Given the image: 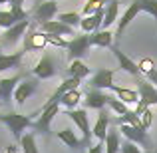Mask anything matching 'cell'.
I'll use <instances>...</instances> for the list:
<instances>
[{
	"mask_svg": "<svg viewBox=\"0 0 157 153\" xmlns=\"http://www.w3.org/2000/svg\"><path fill=\"white\" fill-rule=\"evenodd\" d=\"M0 121L4 125H8V129L12 131V137L18 139V141L22 139L24 131L28 127H32V123H34L28 115H22V113H0Z\"/></svg>",
	"mask_w": 157,
	"mask_h": 153,
	"instance_id": "6da1fadb",
	"label": "cell"
},
{
	"mask_svg": "<svg viewBox=\"0 0 157 153\" xmlns=\"http://www.w3.org/2000/svg\"><path fill=\"white\" fill-rule=\"evenodd\" d=\"M137 94H139V103L135 105V113L141 115L147 107L151 105H157V88L149 82H137Z\"/></svg>",
	"mask_w": 157,
	"mask_h": 153,
	"instance_id": "7a4b0ae2",
	"label": "cell"
},
{
	"mask_svg": "<svg viewBox=\"0 0 157 153\" xmlns=\"http://www.w3.org/2000/svg\"><path fill=\"white\" fill-rule=\"evenodd\" d=\"M60 109H62L60 103L42 105V109L38 111V119L32 123V129H34V133H42V135H46L48 131H50V123L54 121V117L60 113Z\"/></svg>",
	"mask_w": 157,
	"mask_h": 153,
	"instance_id": "3957f363",
	"label": "cell"
},
{
	"mask_svg": "<svg viewBox=\"0 0 157 153\" xmlns=\"http://www.w3.org/2000/svg\"><path fill=\"white\" fill-rule=\"evenodd\" d=\"M58 16V2L56 0H42L38 6L32 10V24L36 26H42V24L50 22Z\"/></svg>",
	"mask_w": 157,
	"mask_h": 153,
	"instance_id": "277c9868",
	"label": "cell"
},
{
	"mask_svg": "<svg viewBox=\"0 0 157 153\" xmlns=\"http://www.w3.org/2000/svg\"><path fill=\"white\" fill-rule=\"evenodd\" d=\"M119 133L127 139V141L135 143L139 147H145V149H153V143H151L149 135H147L145 127H135V125H119Z\"/></svg>",
	"mask_w": 157,
	"mask_h": 153,
	"instance_id": "5b68a950",
	"label": "cell"
},
{
	"mask_svg": "<svg viewBox=\"0 0 157 153\" xmlns=\"http://www.w3.org/2000/svg\"><path fill=\"white\" fill-rule=\"evenodd\" d=\"M22 42H24V46H22V50H24V52L44 50V48L48 46L46 34H44L42 30H38V28H36V24H32V22H30V28H28V32L24 34Z\"/></svg>",
	"mask_w": 157,
	"mask_h": 153,
	"instance_id": "8992f818",
	"label": "cell"
},
{
	"mask_svg": "<svg viewBox=\"0 0 157 153\" xmlns=\"http://www.w3.org/2000/svg\"><path fill=\"white\" fill-rule=\"evenodd\" d=\"M90 46H92V40H90V34H80L74 36L72 40H68V56L72 60H84L90 52Z\"/></svg>",
	"mask_w": 157,
	"mask_h": 153,
	"instance_id": "52a82bcc",
	"label": "cell"
},
{
	"mask_svg": "<svg viewBox=\"0 0 157 153\" xmlns=\"http://www.w3.org/2000/svg\"><path fill=\"white\" fill-rule=\"evenodd\" d=\"M28 28H30V20H22V22L14 24L12 28L4 30L2 38H0V46H4V48H14L16 44H18V40L24 38V34L28 32Z\"/></svg>",
	"mask_w": 157,
	"mask_h": 153,
	"instance_id": "ba28073f",
	"label": "cell"
},
{
	"mask_svg": "<svg viewBox=\"0 0 157 153\" xmlns=\"http://www.w3.org/2000/svg\"><path fill=\"white\" fill-rule=\"evenodd\" d=\"M66 115H68V117L78 125V129L82 131V139H84V143L90 145V141H92V125H90V119H88V111H86V109H78V107H76V109H68Z\"/></svg>",
	"mask_w": 157,
	"mask_h": 153,
	"instance_id": "9c48e42d",
	"label": "cell"
},
{
	"mask_svg": "<svg viewBox=\"0 0 157 153\" xmlns=\"http://www.w3.org/2000/svg\"><path fill=\"white\" fill-rule=\"evenodd\" d=\"M139 12H141V0H133V2L129 4V8H127V10L121 14L119 22H117V30H115V34H113L115 42H119V40H121L123 32L127 30V26H129V24L135 20V16H137Z\"/></svg>",
	"mask_w": 157,
	"mask_h": 153,
	"instance_id": "30bf717a",
	"label": "cell"
},
{
	"mask_svg": "<svg viewBox=\"0 0 157 153\" xmlns=\"http://www.w3.org/2000/svg\"><path fill=\"white\" fill-rule=\"evenodd\" d=\"M115 70L111 68H98V72L90 78V88L92 90H111L113 88Z\"/></svg>",
	"mask_w": 157,
	"mask_h": 153,
	"instance_id": "8fae6325",
	"label": "cell"
},
{
	"mask_svg": "<svg viewBox=\"0 0 157 153\" xmlns=\"http://www.w3.org/2000/svg\"><path fill=\"white\" fill-rule=\"evenodd\" d=\"M56 62H54V58L50 54H44L42 58H40V62L36 64V68L32 70V74L36 76V80H50V78L56 76Z\"/></svg>",
	"mask_w": 157,
	"mask_h": 153,
	"instance_id": "7c38bea8",
	"label": "cell"
},
{
	"mask_svg": "<svg viewBox=\"0 0 157 153\" xmlns=\"http://www.w3.org/2000/svg\"><path fill=\"white\" fill-rule=\"evenodd\" d=\"M38 90V80H32V78H28V80L20 82L18 88L14 90V103L18 107H22L24 103H26V100L30 96H34V92Z\"/></svg>",
	"mask_w": 157,
	"mask_h": 153,
	"instance_id": "4fadbf2b",
	"label": "cell"
},
{
	"mask_svg": "<svg viewBox=\"0 0 157 153\" xmlns=\"http://www.w3.org/2000/svg\"><path fill=\"white\" fill-rule=\"evenodd\" d=\"M109 127H111V115H109V111L104 107V109H100L96 125L92 127V135L98 139V143L105 141V135H107V131H109Z\"/></svg>",
	"mask_w": 157,
	"mask_h": 153,
	"instance_id": "5bb4252c",
	"label": "cell"
},
{
	"mask_svg": "<svg viewBox=\"0 0 157 153\" xmlns=\"http://www.w3.org/2000/svg\"><path fill=\"white\" fill-rule=\"evenodd\" d=\"M111 96H107L104 90H90L88 94H86V100H84V105L88 107V109H104V107L109 103Z\"/></svg>",
	"mask_w": 157,
	"mask_h": 153,
	"instance_id": "9a60e30c",
	"label": "cell"
},
{
	"mask_svg": "<svg viewBox=\"0 0 157 153\" xmlns=\"http://www.w3.org/2000/svg\"><path fill=\"white\" fill-rule=\"evenodd\" d=\"M22 80L20 76H12V78H2L0 80V94H2V101L6 105H10L14 100V90L18 88V82Z\"/></svg>",
	"mask_w": 157,
	"mask_h": 153,
	"instance_id": "2e32d148",
	"label": "cell"
},
{
	"mask_svg": "<svg viewBox=\"0 0 157 153\" xmlns=\"http://www.w3.org/2000/svg\"><path fill=\"white\" fill-rule=\"evenodd\" d=\"M104 14H105V8H101L100 12H96V14L92 16H84L82 18V30H84V34H94V32L100 30V26L104 24Z\"/></svg>",
	"mask_w": 157,
	"mask_h": 153,
	"instance_id": "e0dca14e",
	"label": "cell"
},
{
	"mask_svg": "<svg viewBox=\"0 0 157 153\" xmlns=\"http://www.w3.org/2000/svg\"><path fill=\"white\" fill-rule=\"evenodd\" d=\"M113 56L117 58V64H119V70H123V72H127V74H131V76H137V74H141L139 72V66L135 64L133 60H131L129 56H125L121 50H119L117 46H113Z\"/></svg>",
	"mask_w": 157,
	"mask_h": 153,
	"instance_id": "ac0fdd59",
	"label": "cell"
},
{
	"mask_svg": "<svg viewBox=\"0 0 157 153\" xmlns=\"http://www.w3.org/2000/svg\"><path fill=\"white\" fill-rule=\"evenodd\" d=\"M40 30L46 32V34H56V36H74V28L66 26L64 22H60V20H50V22L42 24L40 26Z\"/></svg>",
	"mask_w": 157,
	"mask_h": 153,
	"instance_id": "d6986e66",
	"label": "cell"
},
{
	"mask_svg": "<svg viewBox=\"0 0 157 153\" xmlns=\"http://www.w3.org/2000/svg\"><path fill=\"white\" fill-rule=\"evenodd\" d=\"M104 145H105V153H121V133H119V127H109Z\"/></svg>",
	"mask_w": 157,
	"mask_h": 153,
	"instance_id": "ffe728a7",
	"label": "cell"
},
{
	"mask_svg": "<svg viewBox=\"0 0 157 153\" xmlns=\"http://www.w3.org/2000/svg\"><path fill=\"white\" fill-rule=\"evenodd\" d=\"M109 92H113L115 96H117V100H121L125 105H137V103H139V94H137V90L117 88V86H113Z\"/></svg>",
	"mask_w": 157,
	"mask_h": 153,
	"instance_id": "44dd1931",
	"label": "cell"
},
{
	"mask_svg": "<svg viewBox=\"0 0 157 153\" xmlns=\"http://www.w3.org/2000/svg\"><path fill=\"white\" fill-rule=\"evenodd\" d=\"M56 135H58L60 141L66 143V147H70V149H74V151H78L82 147V143H84V139H80L72 129H68V127H66V129H60ZM84 145H86V143H84Z\"/></svg>",
	"mask_w": 157,
	"mask_h": 153,
	"instance_id": "7402d4cb",
	"label": "cell"
},
{
	"mask_svg": "<svg viewBox=\"0 0 157 153\" xmlns=\"http://www.w3.org/2000/svg\"><path fill=\"white\" fill-rule=\"evenodd\" d=\"M90 40H92V46H98V48H111L113 44V32L109 30H98L94 34H90Z\"/></svg>",
	"mask_w": 157,
	"mask_h": 153,
	"instance_id": "603a6c76",
	"label": "cell"
},
{
	"mask_svg": "<svg viewBox=\"0 0 157 153\" xmlns=\"http://www.w3.org/2000/svg\"><path fill=\"white\" fill-rule=\"evenodd\" d=\"M24 50L20 52H14V54H2L0 56V72H6V70H12V68H18L20 62L24 58Z\"/></svg>",
	"mask_w": 157,
	"mask_h": 153,
	"instance_id": "cb8c5ba5",
	"label": "cell"
},
{
	"mask_svg": "<svg viewBox=\"0 0 157 153\" xmlns=\"http://www.w3.org/2000/svg\"><path fill=\"white\" fill-rule=\"evenodd\" d=\"M82 100V92H80V88L78 90H72V92H66L64 96L60 98V107L64 111H68V109H76V105L80 103Z\"/></svg>",
	"mask_w": 157,
	"mask_h": 153,
	"instance_id": "d4e9b609",
	"label": "cell"
},
{
	"mask_svg": "<svg viewBox=\"0 0 157 153\" xmlns=\"http://www.w3.org/2000/svg\"><path fill=\"white\" fill-rule=\"evenodd\" d=\"M117 14H119V2H117V0L107 2L105 4V14H104V24H101V28H104V30H109V26L117 20Z\"/></svg>",
	"mask_w": 157,
	"mask_h": 153,
	"instance_id": "484cf974",
	"label": "cell"
},
{
	"mask_svg": "<svg viewBox=\"0 0 157 153\" xmlns=\"http://www.w3.org/2000/svg\"><path fill=\"white\" fill-rule=\"evenodd\" d=\"M68 72H70V76H72V78H80V80H84V78L90 76V72H92V70H90L82 60H72Z\"/></svg>",
	"mask_w": 157,
	"mask_h": 153,
	"instance_id": "4316f807",
	"label": "cell"
},
{
	"mask_svg": "<svg viewBox=\"0 0 157 153\" xmlns=\"http://www.w3.org/2000/svg\"><path fill=\"white\" fill-rule=\"evenodd\" d=\"M18 22H22V20L16 18V14L12 10H0V28L2 30H8V28H12Z\"/></svg>",
	"mask_w": 157,
	"mask_h": 153,
	"instance_id": "83f0119b",
	"label": "cell"
},
{
	"mask_svg": "<svg viewBox=\"0 0 157 153\" xmlns=\"http://www.w3.org/2000/svg\"><path fill=\"white\" fill-rule=\"evenodd\" d=\"M56 18L60 20V22H64L66 26H70V28H76V26L82 24V16L78 14V12H64V14H58Z\"/></svg>",
	"mask_w": 157,
	"mask_h": 153,
	"instance_id": "f1b7e54d",
	"label": "cell"
},
{
	"mask_svg": "<svg viewBox=\"0 0 157 153\" xmlns=\"http://www.w3.org/2000/svg\"><path fill=\"white\" fill-rule=\"evenodd\" d=\"M20 145H22L24 153H40L38 147H36V135L34 133H24L22 139H20Z\"/></svg>",
	"mask_w": 157,
	"mask_h": 153,
	"instance_id": "f546056e",
	"label": "cell"
},
{
	"mask_svg": "<svg viewBox=\"0 0 157 153\" xmlns=\"http://www.w3.org/2000/svg\"><path fill=\"white\" fill-rule=\"evenodd\" d=\"M104 0H88V2L84 4V8H82V14L84 16H92L96 14V12H100L101 8H104Z\"/></svg>",
	"mask_w": 157,
	"mask_h": 153,
	"instance_id": "4dcf8cb0",
	"label": "cell"
},
{
	"mask_svg": "<svg viewBox=\"0 0 157 153\" xmlns=\"http://www.w3.org/2000/svg\"><path fill=\"white\" fill-rule=\"evenodd\" d=\"M107 107H109L113 113H117V115H123L127 109H129V105H125L121 100H117V98H111L109 103H107Z\"/></svg>",
	"mask_w": 157,
	"mask_h": 153,
	"instance_id": "1f68e13d",
	"label": "cell"
},
{
	"mask_svg": "<svg viewBox=\"0 0 157 153\" xmlns=\"http://www.w3.org/2000/svg\"><path fill=\"white\" fill-rule=\"evenodd\" d=\"M141 12H147L157 22V0H141Z\"/></svg>",
	"mask_w": 157,
	"mask_h": 153,
	"instance_id": "d6a6232c",
	"label": "cell"
},
{
	"mask_svg": "<svg viewBox=\"0 0 157 153\" xmlns=\"http://www.w3.org/2000/svg\"><path fill=\"white\" fill-rule=\"evenodd\" d=\"M46 34V32H44ZM46 40L50 46H56V48H68V40L64 36H56V34H46Z\"/></svg>",
	"mask_w": 157,
	"mask_h": 153,
	"instance_id": "836d02e7",
	"label": "cell"
},
{
	"mask_svg": "<svg viewBox=\"0 0 157 153\" xmlns=\"http://www.w3.org/2000/svg\"><path fill=\"white\" fill-rule=\"evenodd\" d=\"M137 66H139V72L141 74H149L151 70H155V64L151 58H143L141 62H137Z\"/></svg>",
	"mask_w": 157,
	"mask_h": 153,
	"instance_id": "e575fe53",
	"label": "cell"
},
{
	"mask_svg": "<svg viewBox=\"0 0 157 153\" xmlns=\"http://www.w3.org/2000/svg\"><path fill=\"white\" fill-rule=\"evenodd\" d=\"M139 119H141V125L145 127V129H149V127H151V123H153V111H151L149 107H147V109L143 111L141 115H139Z\"/></svg>",
	"mask_w": 157,
	"mask_h": 153,
	"instance_id": "d590c367",
	"label": "cell"
},
{
	"mask_svg": "<svg viewBox=\"0 0 157 153\" xmlns=\"http://www.w3.org/2000/svg\"><path fill=\"white\" fill-rule=\"evenodd\" d=\"M121 153H141V149H139V145L125 139V143H121Z\"/></svg>",
	"mask_w": 157,
	"mask_h": 153,
	"instance_id": "8d00e7d4",
	"label": "cell"
},
{
	"mask_svg": "<svg viewBox=\"0 0 157 153\" xmlns=\"http://www.w3.org/2000/svg\"><path fill=\"white\" fill-rule=\"evenodd\" d=\"M145 78H147V82H149V84H153L155 88H157V68L151 70L149 74H145Z\"/></svg>",
	"mask_w": 157,
	"mask_h": 153,
	"instance_id": "74e56055",
	"label": "cell"
},
{
	"mask_svg": "<svg viewBox=\"0 0 157 153\" xmlns=\"http://www.w3.org/2000/svg\"><path fill=\"white\" fill-rule=\"evenodd\" d=\"M88 153H105V145L104 143H96V145H92L88 149Z\"/></svg>",
	"mask_w": 157,
	"mask_h": 153,
	"instance_id": "f35d334b",
	"label": "cell"
},
{
	"mask_svg": "<svg viewBox=\"0 0 157 153\" xmlns=\"http://www.w3.org/2000/svg\"><path fill=\"white\" fill-rule=\"evenodd\" d=\"M10 6H18V8H22V4H24V0H10Z\"/></svg>",
	"mask_w": 157,
	"mask_h": 153,
	"instance_id": "ab89813d",
	"label": "cell"
},
{
	"mask_svg": "<svg viewBox=\"0 0 157 153\" xmlns=\"http://www.w3.org/2000/svg\"><path fill=\"white\" fill-rule=\"evenodd\" d=\"M6 153H18V149H16V145H8Z\"/></svg>",
	"mask_w": 157,
	"mask_h": 153,
	"instance_id": "60d3db41",
	"label": "cell"
},
{
	"mask_svg": "<svg viewBox=\"0 0 157 153\" xmlns=\"http://www.w3.org/2000/svg\"><path fill=\"white\" fill-rule=\"evenodd\" d=\"M2 103H4V101H2V94H0V105H2Z\"/></svg>",
	"mask_w": 157,
	"mask_h": 153,
	"instance_id": "b9f144b4",
	"label": "cell"
},
{
	"mask_svg": "<svg viewBox=\"0 0 157 153\" xmlns=\"http://www.w3.org/2000/svg\"><path fill=\"white\" fill-rule=\"evenodd\" d=\"M0 56H2V46H0Z\"/></svg>",
	"mask_w": 157,
	"mask_h": 153,
	"instance_id": "7bdbcfd3",
	"label": "cell"
},
{
	"mask_svg": "<svg viewBox=\"0 0 157 153\" xmlns=\"http://www.w3.org/2000/svg\"><path fill=\"white\" fill-rule=\"evenodd\" d=\"M104 2H105V4H107V2H111V0H104Z\"/></svg>",
	"mask_w": 157,
	"mask_h": 153,
	"instance_id": "ee69618b",
	"label": "cell"
}]
</instances>
